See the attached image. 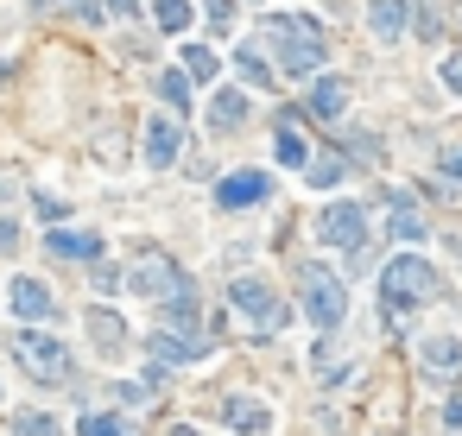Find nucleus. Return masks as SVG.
Returning a JSON list of instances; mask_svg holds the SVG:
<instances>
[{
	"label": "nucleus",
	"mask_w": 462,
	"mask_h": 436,
	"mask_svg": "<svg viewBox=\"0 0 462 436\" xmlns=\"http://www.w3.org/2000/svg\"><path fill=\"white\" fill-rule=\"evenodd\" d=\"M13 360H26V367L38 380H70V348H63L57 335H38V329H13Z\"/></svg>",
	"instance_id": "obj_4"
},
{
	"label": "nucleus",
	"mask_w": 462,
	"mask_h": 436,
	"mask_svg": "<svg viewBox=\"0 0 462 436\" xmlns=\"http://www.w3.org/2000/svg\"><path fill=\"white\" fill-rule=\"evenodd\" d=\"M108 7H114L120 20H134V13H140V0H108Z\"/></svg>",
	"instance_id": "obj_30"
},
{
	"label": "nucleus",
	"mask_w": 462,
	"mask_h": 436,
	"mask_svg": "<svg viewBox=\"0 0 462 436\" xmlns=\"http://www.w3.org/2000/svg\"><path fill=\"white\" fill-rule=\"evenodd\" d=\"M177 145H184V127L177 120H146V165L153 171H171Z\"/></svg>",
	"instance_id": "obj_7"
},
{
	"label": "nucleus",
	"mask_w": 462,
	"mask_h": 436,
	"mask_svg": "<svg viewBox=\"0 0 462 436\" xmlns=\"http://www.w3.org/2000/svg\"><path fill=\"white\" fill-rule=\"evenodd\" d=\"M146 348L159 354V360H196V354H203V335H196V329H153L146 335Z\"/></svg>",
	"instance_id": "obj_8"
},
{
	"label": "nucleus",
	"mask_w": 462,
	"mask_h": 436,
	"mask_svg": "<svg viewBox=\"0 0 462 436\" xmlns=\"http://www.w3.org/2000/svg\"><path fill=\"white\" fill-rule=\"evenodd\" d=\"M153 13H159V32H184L190 26V0H153Z\"/></svg>",
	"instance_id": "obj_18"
},
{
	"label": "nucleus",
	"mask_w": 462,
	"mask_h": 436,
	"mask_svg": "<svg viewBox=\"0 0 462 436\" xmlns=\"http://www.w3.org/2000/svg\"><path fill=\"white\" fill-rule=\"evenodd\" d=\"M317 241H323V247H342V253H355V247L367 241L361 202H329V209L317 215Z\"/></svg>",
	"instance_id": "obj_5"
},
{
	"label": "nucleus",
	"mask_w": 462,
	"mask_h": 436,
	"mask_svg": "<svg viewBox=\"0 0 462 436\" xmlns=\"http://www.w3.org/2000/svg\"><path fill=\"white\" fill-rule=\"evenodd\" d=\"M210 26H235L228 20V0H210Z\"/></svg>",
	"instance_id": "obj_29"
},
{
	"label": "nucleus",
	"mask_w": 462,
	"mask_h": 436,
	"mask_svg": "<svg viewBox=\"0 0 462 436\" xmlns=\"http://www.w3.org/2000/svg\"><path fill=\"white\" fill-rule=\"evenodd\" d=\"M425 360H431V367H462V341H431Z\"/></svg>",
	"instance_id": "obj_25"
},
{
	"label": "nucleus",
	"mask_w": 462,
	"mask_h": 436,
	"mask_svg": "<svg viewBox=\"0 0 462 436\" xmlns=\"http://www.w3.org/2000/svg\"><path fill=\"white\" fill-rule=\"evenodd\" d=\"M310 184H317V190H336V184H342V159H317V165H310Z\"/></svg>",
	"instance_id": "obj_24"
},
{
	"label": "nucleus",
	"mask_w": 462,
	"mask_h": 436,
	"mask_svg": "<svg viewBox=\"0 0 462 436\" xmlns=\"http://www.w3.org/2000/svg\"><path fill=\"white\" fill-rule=\"evenodd\" d=\"M235 70H241V83H247V89H273V70L260 63V51H253V45H241V51H235Z\"/></svg>",
	"instance_id": "obj_14"
},
{
	"label": "nucleus",
	"mask_w": 462,
	"mask_h": 436,
	"mask_svg": "<svg viewBox=\"0 0 462 436\" xmlns=\"http://www.w3.org/2000/svg\"><path fill=\"white\" fill-rule=\"evenodd\" d=\"M437 83H443L450 95H462V51H443V63H437Z\"/></svg>",
	"instance_id": "obj_23"
},
{
	"label": "nucleus",
	"mask_w": 462,
	"mask_h": 436,
	"mask_svg": "<svg viewBox=\"0 0 462 436\" xmlns=\"http://www.w3.org/2000/svg\"><path fill=\"white\" fill-rule=\"evenodd\" d=\"M114 323H120L114 310H89V335H102V348H120V329Z\"/></svg>",
	"instance_id": "obj_22"
},
{
	"label": "nucleus",
	"mask_w": 462,
	"mask_h": 436,
	"mask_svg": "<svg viewBox=\"0 0 462 436\" xmlns=\"http://www.w3.org/2000/svg\"><path fill=\"white\" fill-rule=\"evenodd\" d=\"M13 310H20L26 323H51L57 304H51V291H45L38 278H13Z\"/></svg>",
	"instance_id": "obj_10"
},
{
	"label": "nucleus",
	"mask_w": 462,
	"mask_h": 436,
	"mask_svg": "<svg viewBox=\"0 0 462 436\" xmlns=\"http://www.w3.org/2000/svg\"><path fill=\"white\" fill-rule=\"evenodd\" d=\"M392 234L400 241H425V215L418 209H392Z\"/></svg>",
	"instance_id": "obj_21"
},
{
	"label": "nucleus",
	"mask_w": 462,
	"mask_h": 436,
	"mask_svg": "<svg viewBox=\"0 0 462 436\" xmlns=\"http://www.w3.org/2000/svg\"><path fill=\"white\" fill-rule=\"evenodd\" d=\"M228 304H235L241 317H253L260 329H279V323H285V304H279L260 278H235V284H228Z\"/></svg>",
	"instance_id": "obj_6"
},
{
	"label": "nucleus",
	"mask_w": 462,
	"mask_h": 436,
	"mask_svg": "<svg viewBox=\"0 0 462 436\" xmlns=\"http://www.w3.org/2000/svg\"><path fill=\"white\" fill-rule=\"evenodd\" d=\"M20 424H26V436H57V424H51V417H38V411H32V417H20Z\"/></svg>",
	"instance_id": "obj_27"
},
{
	"label": "nucleus",
	"mask_w": 462,
	"mask_h": 436,
	"mask_svg": "<svg viewBox=\"0 0 462 436\" xmlns=\"http://www.w3.org/2000/svg\"><path fill=\"white\" fill-rule=\"evenodd\" d=\"M380 291H386V310H412V304H431V298H437V272H431V259L400 253V259L386 266Z\"/></svg>",
	"instance_id": "obj_3"
},
{
	"label": "nucleus",
	"mask_w": 462,
	"mask_h": 436,
	"mask_svg": "<svg viewBox=\"0 0 462 436\" xmlns=\"http://www.w3.org/2000/svg\"><path fill=\"white\" fill-rule=\"evenodd\" d=\"M298 298H304V317L317 329H336L349 317V284L329 266H298Z\"/></svg>",
	"instance_id": "obj_2"
},
{
	"label": "nucleus",
	"mask_w": 462,
	"mask_h": 436,
	"mask_svg": "<svg viewBox=\"0 0 462 436\" xmlns=\"http://www.w3.org/2000/svg\"><path fill=\"white\" fill-rule=\"evenodd\" d=\"M45 247H51L57 259H89V266L102 259V241H95V234H70V228H57V234H45Z\"/></svg>",
	"instance_id": "obj_12"
},
{
	"label": "nucleus",
	"mask_w": 462,
	"mask_h": 436,
	"mask_svg": "<svg viewBox=\"0 0 462 436\" xmlns=\"http://www.w3.org/2000/svg\"><path fill=\"white\" fill-rule=\"evenodd\" d=\"M159 95H165L171 108H184V102H190V77H184V70H165V77H159Z\"/></svg>",
	"instance_id": "obj_20"
},
{
	"label": "nucleus",
	"mask_w": 462,
	"mask_h": 436,
	"mask_svg": "<svg viewBox=\"0 0 462 436\" xmlns=\"http://www.w3.org/2000/svg\"><path fill=\"white\" fill-rule=\"evenodd\" d=\"M406 20H412V0H374L367 7V32L380 38V45H392L406 32Z\"/></svg>",
	"instance_id": "obj_9"
},
{
	"label": "nucleus",
	"mask_w": 462,
	"mask_h": 436,
	"mask_svg": "<svg viewBox=\"0 0 462 436\" xmlns=\"http://www.w3.org/2000/svg\"><path fill=\"white\" fill-rule=\"evenodd\" d=\"M241 114H247V89H222V95L210 102V120H216V127H241Z\"/></svg>",
	"instance_id": "obj_15"
},
{
	"label": "nucleus",
	"mask_w": 462,
	"mask_h": 436,
	"mask_svg": "<svg viewBox=\"0 0 462 436\" xmlns=\"http://www.w3.org/2000/svg\"><path fill=\"white\" fill-rule=\"evenodd\" d=\"M273 184H267V171H241V177H222V190H216V202L222 209H241V202H260Z\"/></svg>",
	"instance_id": "obj_11"
},
{
	"label": "nucleus",
	"mask_w": 462,
	"mask_h": 436,
	"mask_svg": "<svg viewBox=\"0 0 462 436\" xmlns=\"http://www.w3.org/2000/svg\"><path fill=\"white\" fill-rule=\"evenodd\" d=\"M228 424H235L241 436H267V430H273V411L260 405V399H235V405H228Z\"/></svg>",
	"instance_id": "obj_13"
},
{
	"label": "nucleus",
	"mask_w": 462,
	"mask_h": 436,
	"mask_svg": "<svg viewBox=\"0 0 462 436\" xmlns=\"http://www.w3.org/2000/svg\"><path fill=\"white\" fill-rule=\"evenodd\" d=\"M260 32L273 38L279 70H292V77H317V70H323V26L310 13H267Z\"/></svg>",
	"instance_id": "obj_1"
},
{
	"label": "nucleus",
	"mask_w": 462,
	"mask_h": 436,
	"mask_svg": "<svg viewBox=\"0 0 462 436\" xmlns=\"http://www.w3.org/2000/svg\"><path fill=\"white\" fill-rule=\"evenodd\" d=\"M443 177H450V184H462V145H456V152L443 159Z\"/></svg>",
	"instance_id": "obj_28"
},
{
	"label": "nucleus",
	"mask_w": 462,
	"mask_h": 436,
	"mask_svg": "<svg viewBox=\"0 0 462 436\" xmlns=\"http://www.w3.org/2000/svg\"><path fill=\"white\" fill-rule=\"evenodd\" d=\"M184 77L190 83H210L216 77V51L210 45H184Z\"/></svg>",
	"instance_id": "obj_17"
},
{
	"label": "nucleus",
	"mask_w": 462,
	"mask_h": 436,
	"mask_svg": "<svg viewBox=\"0 0 462 436\" xmlns=\"http://www.w3.org/2000/svg\"><path fill=\"white\" fill-rule=\"evenodd\" d=\"M77 436H127V430H120V417H95V411H89Z\"/></svg>",
	"instance_id": "obj_26"
},
{
	"label": "nucleus",
	"mask_w": 462,
	"mask_h": 436,
	"mask_svg": "<svg viewBox=\"0 0 462 436\" xmlns=\"http://www.w3.org/2000/svg\"><path fill=\"white\" fill-rule=\"evenodd\" d=\"M273 152H279V165H310V145H304V139H298L292 127H285V133L273 139Z\"/></svg>",
	"instance_id": "obj_19"
},
{
	"label": "nucleus",
	"mask_w": 462,
	"mask_h": 436,
	"mask_svg": "<svg viewBox=\"0 0 462 436\" xmlns=\"http://www.w3.org/2000/svg\"><path fill=\"white\" fill-rule=\"evenodd\" d=\"M310 102H317V114H342V108H349V83H342V77H323Z\"/></svg>",
	"instance_id": "obj_16"
}]
</instances>
